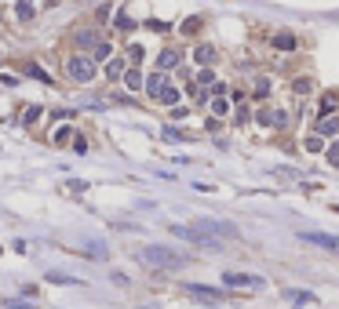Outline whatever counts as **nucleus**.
I'll return each instance as SVG.
<instances>
[{
    "label": "nucleus",
    "instance_id": "0eeeda50",
    "mask_svg": "<svg viewBox=\"0 0 339 309\" xmlns=\"http://www.w3.org/2000/svg\"><path fill=\"white\" fill-rule=\"evenodd\" d=\"M259 124H266V128H277V131H281L285 124H288V113H281V110H263V113H259Z\"/></svg>",
    "mask_w": 339,
    "mask_h": 309
},
{
    "label": "nucleus",
    "instance_id": "2f4dec72",
    "mask_svg": "<svg viewBox=\"0 0 339 309\" xmlns=\"http://www.w3.org/2000/svg\"><path fill=\"white\" fill-rule=\"evenodd\" d=\"M4 309H29V302H19V298H11V302H4Z\"/></svg>",
    "mask_w": 339,
    "mask_h": 309
},
{
    "label": "nucleus",
    "instance_id": "ddd939ff",
    "mask_svg": "<svg viewBox=\"0 0 339 309\" xmlns=\"http://www.w3.org/2000/svg\"><path fill=\"white\" fill-rule=\"evenodd\" d=\"M317 135H321V138H325V135H332V138H335V135H339V120H335V117L321 120V124H317Z\"/></svg>",
    "mask_w": 339,
    "mask_h": 309
},
{
    "label": "nucleus",
    "instance_id": "5701e85b",
    "mask_svg": "<svg viewBox=\"0 0 339 309\" xmlns=\"http://www.w3.org/2000/svg\"><path fill=\"white\" fill-rule=\"evenodd\" d=\"M292 91H296V95H310V91H314V84L303 76V80H296V84H292Z\"/></svg>",
    "mask_w": 339,
    "mask_h": 309
},
{
    "label": "nucleus",
    "instance_id": "c85d7f7f",
    "mask_svg": "<svg viewBox=\"0 0 339 309\" xmlns=\"http://www.w3.org/2000/svg\"><path fill=\"white\" fill-rule=\"evenodd\" d=\"M212 113L215 117H226V102L223 98H212Z\"/></svg>",
    "mask_w": 339,
    "mask_h": 309
},
{
    "label": "nucleus",
    "instance_id": "9b49d317",
    "mask_svg": "<svg viewBox=\"0 0 339 309\" xmlns=\"http://www.w3.org/2000/svg\"><path fill=\"white\" fill-rule=\"evenodd\" d=\"M193 58L201 62V66H215V58H219V55H215V48H212V44H201V48L193 51Z\"/></svg>",
    "mask_w": 339,
    "mask_h": 309
},
{
    "label": "nucleus",
    "instance_id": "20e7f679",
    "mask_svg": "<svg viewBox=\"0 0 339 309\" xmlns=\"http://www.w3.org/2000/svg\"><path fill=\"white\" fill-rule=\"evenodd\" d=\"M223 284L226 287H263L266 280H263V276H255V273H226Z\"/></svg>",
    "mask_w": 339,
    "mask_h": 309
},
{
    "label": "nucleus",
    "instance_id": "2eb2a0df",
    "mask_svg": "<svg viewBox=\"0 0 339 309\" xmlns=\"http://www.w3.org/2000/svg\"><path fill=\"white\" fill-rule=\"evenodd\" d=\"M124 84H128L131 91H139V87H143V73H139V69H128V73H124Z\"/></svg>",
    "mask_w": 339,
    "mask_h": 309
},
{
    "label": "nucleus",
    "instance_id": "f8f14e48",
    "mask_svg": "<svg viewBox=\"0 0 339 309\" xmlns=\"http://www.w3.org/2000/svg\"><path fill=\"white\" fill-rule=\"evenodd\" d=\"M77 44H81V48H91V51H95L99 44H102V37H99V33H91V29H81V33H77Z\"/></svg>",
    "mask_w": 339,
    "mask_h": 309
},
{
    "label": "nucleus",
    "instance_id": "bb28decb",
    "mask_svg": "<svg viewBox=\"0 0 339 309\" xmlns=\"http://www.w3.org/2000/svg\"><path fill=\"white\" fill-rule=\"evenodd\" d=\"M197 29H201V19H186V22H182V33H197Z\"/></svg>",
    "mask_w": 339,
    "mask_h": 309
},
{
    "label": "nucleus",
    "instance_id": "f3484780",
    "mask_svg": "<svg viewBox=\"0 0 339 309\" xmlns=\"http://www.w3.org/2000/svg\"><path fill=\"white\" fill-rule=\"evenodd\" d=\"M321 149H328L321 135H310V138H306V153H321Z\"/></svg>",
    "mask_w": 339,
    "mask_h": 309
},
{
    "label": "nucleus",
    "instance_id": "423d86ee",
    "mask_svg": "<svg viewBox=\"0 0 339 309\" xmlns=\"http://www.w3.org/2000/svg\"><path fill=\"white\" fill-rule=\"evenodd\" d=\"M299 240L314 244V247H325V251L339 255V237H328V233H299Z\"/></svg>",
    "mask_w": 339,
    "mask_h": 309
},
{
    "label": "nucleus",
    "instance_id": "1a4fd4ad",
    "mask_svg": "<svg viewBox=\"0 0 339 309\" xmlns=\"http://www.w3.org/2000/svg\"><path fill=\"white\" fill-rule=\"evenodd\" d=\"M175 66H179V51H175V48H164V51L157 55V69L164 73V69H175Z\"/></svg>",
    "mask_w": 339,
    "mask_h": 309
},
{
    "label": "nucleus",
    "instance_id": "b1692460",
    "mask_svg": "<svg viewBox=\"0 0 339 309\" xmlns=\"http://www.w3.org/2000/svg\"><path fill=\"white\" fill-rule=\"evenodd\" d=\"M91 58H95V62H106V58H110V44H106V40H102V44H99V48H95V51H91Z\"/></svg>",
    "mask_w": 339,
    "mask_h": 309
},
{
    "label": "nucleus",
    "instance_id": "dca6fc26",
    "mask_svg": "<svg viewBox=\"0 0 339 309\" xmlns=\"http://www.w3.org/2000/svg\"><path fill=\"white\" fill-rule=\"evenodd\" d=\"M26 73H29V76H37V80H44V84H51V76L44 73V69L37 66V62H26Z\"/></svg>",
    "mask_w": 339,
    "mask_h": 309
},
{
    "label": "nucleus",
    "instance_id": "39448f33",
    "mask_svg": "<svg viewBox=\"0 0 339 309\" xmlns=\"http://www.w3.org/2000/svg\"><path fill=\"white\" fill-rule=\"evenodd\" d=\"M190 298H197V302H223V291H215V287H205V284H186L182 287Z\"/></svg>",
    "mask_w": 339,
    "mask_h": 309
},
{
    "label": "nucleus",
    "instance_id": "a878e982",
    "mask_svg": "<svg viewBox=\"0 0 339 309\" xmlns=\"http://www.w3.org/2000/svg\"><path fill=\"white\" fill-rule=\"evenodd\" d=\"M335 102H339L335 95H325V98H321V113H332V110H335Z\"/></svg>",
    "mask_w": 339,
    "mask_h": 309
},
{
    "label": "nucleus",
    "instance_id": "aec40b11",
    "mask_svg": "<svg viewBox=\"0 0 339 309\" xmlns=\"http://www.w3.org/2000/svg\"><path fill=\"white\" fill-rule=\"evenodd\" d=\"M124 73H128V69H124V66H120V62H117V58L110 62V66H106V76H110V80H117V76H124Z\"/></svg>",
    "mask_w": 339,
    "mask_h": 309
},
{
    "label": "nucleus",
    "instance_id": "4be33fe9",
    "mask_svg": "<svg viewBox=\"0 0 339 309\" xmlns=\"http://www.w3.org/2000/svg\"><path fill=\"white\" fill-rule=\"evenodd\" d=\"M328 164L339 167V138H332V142H328Z\"/></svg>",
    "mask_w": 339,
    "mask_h": 309
},
{
    "label": "nucleus",
    "instance_id": "cd10ccee",
    "mask_svg": "<svg viewBox=\"0 0 339 309\" xmlns=\"http://www.w3.org/2000/svg\"><path fill=\"white\" fill-rule=\"evenodd\" d=\"M270 95V80H259L255 84V98H266Z\"/></svg>",
    "mask_w": 339,
    "mask_h": 309
},
{
    "label": "nucleus",
    "instance_id": "473e14b6",
    "mask_svg": "<svg viewBox=\"0 0 339 309\" xmlns=\"http://www.w3.org/2000/svg\"><path fill=\"white\" fill-rule=\"evenodd\" d=\"M73 149H77V153H88V142H84V138H81V135H77V138H73Z\"/></svg>",
    "mask_w": 339,
    "mask_h": 309
},
{
    "label": "nucleus",
    "instance_id": "c756f323",
    "mask_svg": "<svg viewBox=\"0 0 339 309\" xmlns=\"http://www.w3.org/2000/svg\"><path fill=\"white\" fill-rule=\"evenodd\" d=\"M117 29H135V22L128 19V15H124V11H120V15H117Z\"/></svg>",
    "mask_w": 339,
    "mask_h": 309
},
{
    "label": "nucleus",
    "instance_id": "f257e3e1",
    "mask_svg": "<svg viewBox=\"0 0 339 309\" xmlns=\"http://www.w3.org/2000/svg\"><path fill=\"white\" fill-rule=\"evenodd\" d=\"M139 262H146V266H153V269H182L186 266V255H179V251H172V247H161V244H150V247H139Z\"/></svg>",
    "mask_w": 339,
    "mask_h": 309
},
{
    "label": "nucleus",
    "instance_id": "7c9ffc66",
    "mask_svg": "<svg viewBox=\"0 0 339 309\" xmlns=\"http://www.w3.org/2000/svg\"><path fill=\"white\" fill-rule=\"evenodd\" d=\"M40 117V106H29V110H26V117H22V124H33Z\"/></svg>",
    "mask_w": 339,
    "mask_h": 309
},
{
    "label": "nucleus",
    "instance_id": "4468645a",
    "mask_svg": "<svg viewBox=\"0 0 339 309\" xmlns=\"http://www.w3.org/2000/svg\"><path fill=\"white\" fill-rule=\"evenodd\" d=\"M157 102H164V106H175V102H179V87H164L161 95H157Z\"/></svg>",
    "mask_w": 339,
    "mask_h": 309
},
{
    "label": "nucleus",
    "instance_id": "7ed1b4c3",
    "mask_svg": "<svg viewBox=\"0 0 339 309\" xmlns=\"http://www.w3.org/2000/svg\"><path fill=\"white\" fill-rule=\"evenodd\" d=\"M193 229H201V233H219V237H241V229H237V226H230V222H215V219H197Z\"/></svg>",
    "mask_w": 339,
    "mask_h": 309
},
{
    "label": "nucleus",
    "instance_id": "6ab92c4d",
    "mask_svg": "<svg viewBox=\"0 0 339 309\" xmlns=\"http://www.w3.org/2000/svg\"><path fill=\"white\" fill-rule=\"evenodd\" d=\"M48 280H51V284H81V280L70 276V273H48Z\"/></svg>",
    "mask_w": 339,
    "mask_h": 309
},
{
    "label": "nucleus",
    "instance_id": "412c9836",
    "mask_svg": "<svg viewBox=\"0 0 339 309\" xmlns=\"http://www.w3.org/2000/svg\"><path fill=\"white\" fill-rule=\"evenodd\" d=\"M15 11H19V19L26 22V19H33V4H29V0H19V8H15Z\"/></svg>",
    "mask_w": 339,
    "mask_h": 309
},
{
    "label": "nucleus",
    "instance_id": "6e6552de",
    "mask_svg": "<svg viewBox=\"0 0 339 309\" xmlns=\"http://www.w3.org/2000/svg\"><path fill=\"white\" fill-rule=\"evenodd\" d=\"M164 87H172V84H168V76H164L161 69H157V73H150V80H146V91H150V95L157 98V95H161Z\"/></svg>",
    "mask_w": 339,
    "mask_h": 309
},
{
    "label": "nucleus",
    "instance_id": "f03ea898",
    "mask_svg": "<svg viewBox=\"0 0 339 309\" xmlns=\"http://www.w3.org/2000/svg\"><path fill=\"white\" fill-rule=\"evenodd\" d=\"M66 73L73 76V80L88 84L91 76H95V58H88V55H73V58H66Z\"/></svg>",
    "mask_w": 339,
    "mask_h": 309
},
{
    "label": "nucleus",
    "instance_id": "393cba45",
    "mask_svg": "<svg viewBox=\"0 0 339 309\" xmlns=\"http://www.w3.org/2000/svg\"><path fill=\"white\" fill-rule=\"evenodd\" d=\"M70 138H73V131H70V128H58V131H55V146H62V142H70Z\"/></svg>",
    "mask_w": 339,
    "mask_h": 309
},
{
    "label": "nucleus",
    "instance_id": "a211bd4d",
    "mask_svg": "<svg viewBox=\"0 0 339 309\" xmlns=\"http://www.w3.org/2000/svg\"><path fill=\"white\" fill-rule=\"evenodd\" d=\"M288 298L296 302V305H306V302H314V295H310V291H288Z\"/></svg>",
    "mask_w": 339,
    "mask_h": 309
},
{
    "label": "nucleus",
    "instance_id": "9d476101",
    "mask_svg": "<svg viewBox=\"0 0 339 309\" xmlns=\"http://www.w3.org/2000/svg\"><path fill=\"white\" fill-rule=\"evenodd\" d=\"M270 44H274L277 51H296V44H299V40H296V33H277Z\"/></svg>",
    "mask_w": 339,
    "mask_h": 309
}]
</instances>
